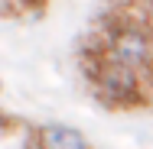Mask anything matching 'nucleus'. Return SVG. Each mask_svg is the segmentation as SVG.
I'll return each instance as SVG.
<instances>
[{"label":"nucleus","instance_id":"1","mask_svg":"<svg viewBox=\"0 0 153 149\" xmlns=\"http://www.w3.org/2000/svg\"><path fill=\"white\" fill-rule=\"evenodd\" d=\"M88 84L101 97V104H108L114 110H134V107H143L150 101V88H147L143 75L127 68V65H121V62H114V59L104 62L101 71Z\"/></svg>","mask_w":153,"mask_h":149},{"label":"nucleus","instance_id":"2","mask_svg":"<svg viewBox=\"0 0 153 149\" xmlns=\"http://www.w3.org/2000/svg\"><path fill=\"white\" fill-rule=\"evenodd\" d=\"M39 149H88V139L65 123H46L39 130Z\"/></svg>","mask_w":153,"mask_h":149},{"label":"nucleus","instance_id":"3","mask_svg":"<svg viewBox=\"0 0 153 149\" xmlns=\"http://www.w3.org/2000/svg\"><path fill=\"white\" fill-rule=\"evenodd\" d=\"M147 23H150V29H153V0H147Z\"/></svg>","mask_w":153,"mask_h":149},{"label":"nucleus","instance_id":"4","mask_svg":"<svg viewBox=\"0 0 153 149\" xmlns=\"http://www.w3.org/2000/svg\"><path fill=\"white\" fill-rule=\"evenodd\" d=\"M0 91H3V81H0Z\"/></svg>","mask_w":153,"mask_h":149}]
</instances>
